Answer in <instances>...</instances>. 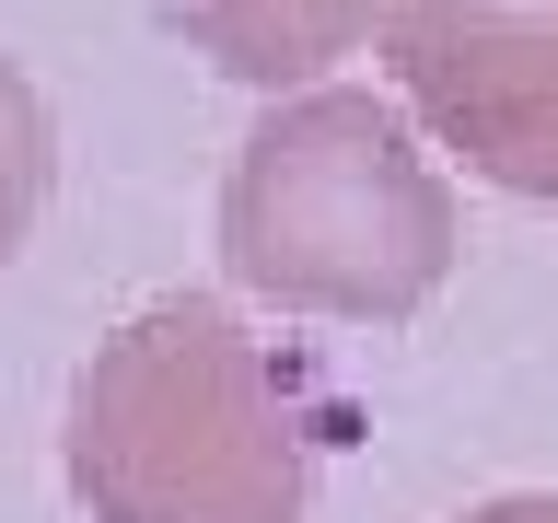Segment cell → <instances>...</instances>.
I'll use <instances>...</instances> for the list:
<instances>
[{
  "instance_id": "277c9868",
  "label": "cell",
  "mask_w": 558,
  "mask_h": 523,
  "mask_svg": "<svg viewBox=\"0 0 558 523\" xmlns=\"http://www.w3.org/2000/svg\"><path fill=\"white\" fill-rule=\"evenodd\" d=\"M396 24V0H198L186 12V47H198L221 82H256V94H291L326 59H349L361 35Z\"/></svg>"
},
{
  "instance_id": "3957f363",
  "label": "cell",
  "mask_w": 558,
  "mask_h": 523,
  "mask_svg": "<svg viewBox=\"0 0 558 523\" xmlns=\"http://www.w3.org/2000/svg\"><path fill=\"white\" fill-rule=\"evenodd\" d=\"M384 59L442 151L512 198H558V0H396Z\"/></svg>"
},
{
  "instance_id": "8992f818",
  "label": "cell",
  "mask_w": 558,
  "mask_h": 523,
  "mask_svg": "<svg viewBox=\"0 0 558 523\" xmlns=\"http://www.w3.org/2000/svg\"><path fill=\"white\" fill-rule=\"evenodd\" d=\"M465 523H558V500H547V488H512V500H477Z\"/></svg>"
},
{
  "instance_id": "5b68a950",
  "label": "cell",
  "mask_w": 558,
  "mask_h": 523,
  "mask_svg": "<svg viewBox=\"0 0 558 523\" xmlns=\"http://www.w3.org/2000/svg\"><path fill=\"white\" fill-rule=\"evenodd\" d=\"M47 174H59V129H47V94L0 59V268L24 256L35 209H47Z\"/></svg>"
},
{
  "instance_id": "6da1fadb",
  "label": "cell",
  "mask_w": 558,
  "mask_h": 523,
  "mask_svg": "<svg viewBox=\"0 0 558 523\" xmlns=\"http://www.w3.org/2000/svg\"><path fill=\"white\" fill-rule=\"evenodd\" d=\"M326 408L233 303H140L70 384V500L94 523H303Z\"/></svg>"
},
{
  "instance_id": "7a4b0ae2",
  "label": "cell",
  "mask_w": 558,
  "mask_h": 523,
  "mask_svg": "<svg viewBox=\"0 0 558 523\" xmlns=\"http://www.w3.org/2000/svg\"><path fill=\"white\" fill-rule=\"evenodd\" d=\"M221 268L314 326H408L453 268V186L384 94H279L221 174Z\"/></svg>"
}]
</instances>
